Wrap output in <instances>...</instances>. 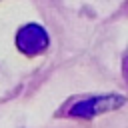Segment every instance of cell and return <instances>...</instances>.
Wrapping results in <instances>:
<instances>
[{
    "label": "cell",
    "mask_w": 128,
    "mask_h": 128,
    "mask_svg": "<svg viewBox=\"0 0 128 128\" xmlns=\"http://www.w3.org/2000/svg\"><path fill=\"white\" fill-rule=\"evenodd\" d=\"M50 44L48 32L40 26V24H26L18 30L16 34V46L20 52L28 54V56H36L40 52H44Z\"/></svg>",
    "instance_id": "obj_2"
},
{
    "label": "cell",
    "mask_w": 128,
    "mask_h": 128,
    "mask_svg": "<svg viewBox=\"0 0 128 128\" xmlns=\"http://www.w3.org/2000/svg\"><path fill=\"white\" fill-rule=\"evenodd\" d=\"M124 102H126V98L118 96V94L90 96V98H84V100H78L76 104H72L70 110H68V114L74 116V118H94L98 114H104V112L120 108Z\"/></svg>",
    "instance_id": "obj_1"
}]
</instances>
